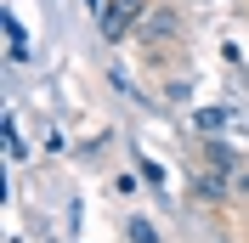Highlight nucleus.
<instances>
[{"label": "nucleus", "mask_w": 249, "mask_h": 243, "mask_svg": "<svg viewBox=\"0 0 249 243\" xmlns=\"http://www.w3.org/2000/svg\"><path fill=\"white\" fill-rule=\"evenodd\" d=\"M142 6H147V0H113L108 12H102V34H108V40H124V34L136 29Z\"/></svg>", "instance_id": "f257e3e1"}, {"label": "nucleus", "mask_w": 249, "mask_h": 243, "mask_svg": "<svg viewBox=\"0 0 249 243\" xmlns=\"http://www.w3.org/2000/svg\"><path fill=\"white\" fill-rule=\"evenodd\" d=\"M6 40H12V57H29V40L17 29V17H6Z\"/></svg>", "instance_id": "f03ea898"}, {"label": "nucleus", "mask_w": 249, "mask_h": 243, "mask_svg": "<svg viewBox=\"0 0 249 243\" xmlns=\"http://www.w3.org/2000/svg\"><path fill=\"white\" fill-rule=\"evenodd\" d=\"M198 192H204V198H227V175H204Z\"/></svg>", "instance_id": "7ed1b4c3"}, {"label": "nucleus", "mask_w": 249, "mask_h": 243, "mask_svg": "<svg viewBox=\"0 0 249 243\" xmlns=\"http://www.w3.org/2000/svg\"><path fill=\"white\" fill-rule=\"evenodd\" d=\"M130 243H159V232H153V221H130Z\"/></svg>", "instance_id": "20e7f679"}]
</instances>
